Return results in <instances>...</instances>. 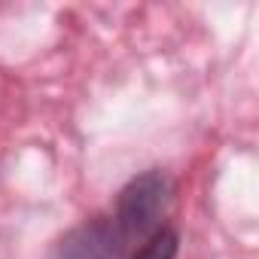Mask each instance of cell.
I'll use <instances>...</instances> for the list:
<instances>
[{
	"instance_id": "1",
	"label": "cell",
	"mask_w": 259,
	"mask_h": 259,
	"mask_svg": "<svg viewBox=\"0 0 259 259\" xmlns=\"http://www.w3.org/2000/svg\"><path fill=\"white\" fill-rule=\"evenodd\" d=\"M171 195H174V183L162 171H147V174L125 183V189L116 198V210L110 213V220L128 247L135 241L150 238L156 229L165 226L162 217L171 204Z\"/></svg>"
},
{
	"instance_id": "2",
	"label": "cell",
	"mask_w": 259,
	"mask_h": 259,
	"mask_svg": "<svg viewBox=\"0 0 259 259\" xmlns=\"http://www.w3.org/2000/svg\"><path fill=\"white\" fill-rule=\"evenodd\" d=\"M125 250H128V244L122 241L113 220L95 217V220L70 229L61 238L55 259H122Z\"/></svg>"
},
{
	"instance_id": "3",
	"label": "cell",
	"mask_w": 259,
	"mask_h": 259,
	"mask_svg": "<svg viewBox=\"0 0 259 259\" xmlns=\"http://www.w3.org/2000/svg\"><path fill=\"white\" fill-rule=\"evenodd\" d=\"M177 250H180V235H177V229L162 226V229H156L150 238L141 241V247L132 253V259H177Z\"/></svg>"
}]
</instances>
